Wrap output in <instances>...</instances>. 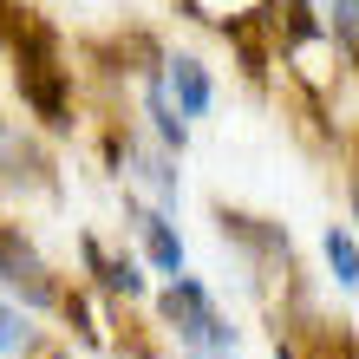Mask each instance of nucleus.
<instances>
[{
  "instance_id": "nucleus-8",
  "label": "nucleus",
  "mask_w": 359,
  "mask_h": 359,
  "mask_svg": "<svg viewBox=\"0 0 359 359\" xmlns=\"http://www.w3.org/2000/svg\"><path fill=\"white\" fill-rule=\"evenodd\" d=\"M0 183L7 189H20V196H27V189H59V170H53V157H46V144L39 137H27V131H7V124H0Z\"/></svg>"
},
{
  "instance_id": "nucleus-13",
  "label": "nucleus",
  "mask_w": 359,
  "mask_h": 359,
  "mask_svg": "<svg viewBox=\"0 0 359 359\" xmlns=\"http://www.w3.org/2000/svg\"><path fill=\"white\" fill-rule=\"evenodd\" d=\"M320 27L333 39V53H340V66H353V53H359V0H327Z\"/></svg>"
},
{
  "instance_id": "nucleus-2",
  "label": "nucleus",
  "mask_w": 359,
  "mask_h": 359,
  "mask_svg": "<svg viewBox=\"0 0 359 359\" xmlns=\"http://www.w3.org/2000/svg\"><path fill=\"white\" fill-rule=\"evenodd\" d=\"M216 236H222L229 248H242L248 281H255V294H262L268 307L307 301V294H301V262H294V242H287L281 222L248 216V209H216Z\"/></svg>"
},
{
  "instance_id": "nucleus-3",
  "label": "nucleus",
  "mask_w": 359,
  "mask_h": 359,
  "mask_svg": "<svg viewBox=\"0 0 359 359\" xmlns=\"http://www.w3.org/2000/svg\"><path fill=\"white\" fill-rule=\"evenodd\" d=\"M157 327L170 333L183 353H236V327H229V313L216 307L209 281L189 274V268L157 287Z\"/></svg>"
},
{
  "instance_id": "nucleus-10",
  "label": "nucleus",
  "mask_w": 359,
  "mask_h": 359,
  "mask_svg": "<svg viewBox=\"0 0 359 359\" xmlns=\"http://www.w3.org/2000/svg\"><path fill=\"white\" fill-rule=\"evenodd\" d=\"M144 118H151V137H157V151H170V157H183V151H189V124L177 118V104L163 98V79H157V72L144 79Z\"/></svg>"
},
{
  "instance_id": "nucleus-14",
  "label": "nucleus",
  "mask_w": 359,
  "mask_h": 359,
  "mask_svg": "<svg viewBox=\"0 0 359 359\" xmlns=\"http://www.w3.org/2000/svg\"><path fill=\"white\" fill-rule=\"evenodd\" d=\"M27 313H20L13 301H7V294H0V359H7V353H20V346H27Z\"/></svg>"
},
{
  "instance_id": "nucleus-9",
  "label": "nucleus",
  "mask_w": 359,
  "mask_h": 359,
  "mask_svg": "<svg viewBox=\"0 0 359 359\" xmlns=\"http://www.w3.org/2000/svg\"><path fill=\"white\" fill-rule=\"evenodd\" d=\"M157 79H163V98L177 104L183 124L189 118H209V104H216V79H209V66H203L196 53H163Z\"/></svg>"
},
{
  "instance_id": "nucleus-7",
  "label": "nucleus",
  "mask_w": 359,
  "mask_h": 359,
  "mask_svg": "<svg viewBox=\"0 0 359 359\" xmlns=\"http://www.w3.org/2000/svg\"><path fill=\"white\" fill-rule=\"evenodd\" d=\"M79 262H86V281L98 294H111V301H144L151 281H144V262L137 255H111L92 229H79Z\"/></svg>"
},
{
  "instance_id": "nucleus-1",
  "label": "nucleus",
  "mask_w": 359,
  "mask_h": 359,
  "mask_svg": "<svg viewBox=\"0 0 359 359\" xmlns=\"http://www.w3.org/2000/svg\"><path fill=\"white\" fill-rule=\"evenodd\" d=\"M0 53L13 59V92L39 118V131L66 137L72 124H79V98H72V66H66V39H59V27L20 0V13H13L7 46H0Z\"/></svg>"
},
{
  "instance_id": "nucleus-15",
  "label": "nucleus",
  "mask_w": 359,
  "mask_h": 359,
  "mask_svg": "<svg viewBox=\"0 0 359 359\" xmlns=\"http://www.w3.org/2000/svg\"><path fill=\"white\" fill-rule=\"evenodd\" d=\"M20 359H72V346L46 340V333H27V346H20Z\"/></svg>"
},
{
  "instance_id": "nucleus-6",
  "label": "nucleus",
  "mask_w": 359,
  "mask_h": 359,
  "mask_svg": "<svg viewBox=\"0 0 359 359\" xmlns=\"http://www.w3.org/2000/svg\"><path fill=\"white\" fill-rule=\"evenodd\" d=\"M124 216H131V229H137V248H144V262H151V268L163 274V281L189 268V248H183L177 222L163 216V209H151V203L137 196V189H124Z\"/></svg>"
},
{
  "instance_id": "nucleus-12",
  "label": "nucleus",
  "mask_w": 359,
  "mask_h": 359,
  "mask_svg": "<svg viewBox=\"0 0 359 359\" xmlns=\"http://www.w3.org/2000/svg\"><path fill=\"white\" fill-rule=\"evenodd\" d=\"M53 313L79 333V346H111V333H104V313H98V301H92V287H66Z\"/></svg>"
},
{
  "instance_id": "nucleus-4",
  "label": "nucleus",
  "mask_w": 359,
  "mask_h": 359,
  "mask_svg": "<svg viewBox=\"0 0 359 359\" xmlns=\"http://www.w3.org/2000/svg\"><path fill=\"white\" fill-rule=\"evenodd\" d=\"M0 294L20 307V313H53L59 294H66V274L46 262V248L33 242L27 222L0 216Z\"/></svg>"
},
{
  "instance_id": "nucleus-11",
  "label": "nucleus",
  "mask_w": 359,
  "mask_h": 359,
  "mask_svg": "<svg viewBox=\"0 0 359 359\" xmlns=\"http://www.w3.org/2000/svg\"><path fill=\"white\" fill-rule=\"evenodd\" d=\"M320 255H327L333 287L353 294V287H359V242H353V222H327V229H320Z\"/></svg>"
},
{
  "instance_id": "nucleus-5",
  "label": "nucleus",
  "mask_w": 359,
  "mask_h": 359,
  "mask_svg": "<svg viewBox=\"0 0 359 359\" xmlns=\"http://www.w3.org/2000/svg\"><path fill=\"white\" fill-rule=\"evenodd\" d=\"M274 359H353V320H327L307 301L274 307Z\"/></svg>"
}]
</instances>
